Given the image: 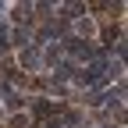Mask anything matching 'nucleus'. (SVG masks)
<instances>
[{"label": "nucleus", "mask_w": 128, "mask_h": 128, "mask_svg": "<svg viewBox=\"0 0 128 128\" xmlns=\"http://www.w3.org/2000/svg\"><path fill=\"white\" fill-rule=\"evenodd\" d=\"M22 64H25V68H36V64H39V50H25L22 54Z\"/></svg>", "instance_id": "nucleus-1"}, {"label": "nucleus", "mask_w": 128, "mask_h": 128, "mask_svg": "<svg viewBox=\"0 0 128 128\" xmlns=\"http://www.w3.org/2000/svg\"><path fill=\"white\" fill-rule=\"evenodd\" d=\"M50 110H54V107L46 103V100H39V103H36V114H39V118H46V114H50Z\"/></svg>", "instance_id": "nucleus-2"}, {"label": "nucleus", "mask_w": 128, "mask_h": 128, "mask_svg": "<svg viewBox=\"0 0 128 128\" xmlns=\"http://www.w3.org/2000/svg\"><path fill=\"white\" fill-rule=\"evenodd\" d=\"M78 32H82V36H92V22L82 18V22H78Z\"/></svg>", "instance_id": "nucleus-3"}, {"label": "nucleus", "mask_w": 128, "mask_h": 128, "mask_svg": "<svg viewBox=\"0 0 128 128\" xmlns=\"http://www.w3.org/2000/svg\"><path fill=\"white\" fill-rule=\"evenodd\" d=\"M7 46H11L7 43V28H0V50H7Z\"/></svg>", "instance_id": "nucleus-4"}]
</instances>
